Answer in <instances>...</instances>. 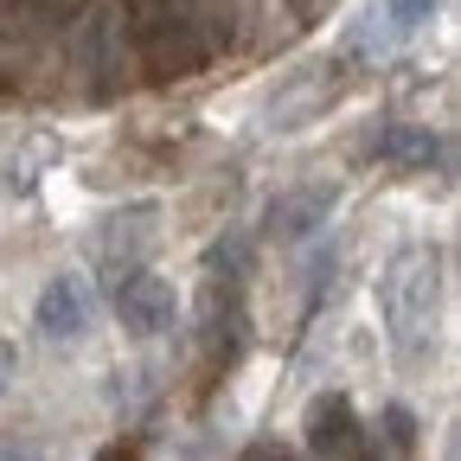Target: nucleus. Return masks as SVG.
Here are the masks:
<instances>
[{
	"label": "nucleus",
	"instance_id": "obj_8",
	"mask_svg": "<svg viewBox=\"0 0 461 461\" xmlns=\"http://www.w3.org/2000/svg\"><path fill=\"white\" fill-rule=\"evenodd\" d=\"M429 7H436V0H391L384 20H391V32H411V26H423V20H429Z\"/></svg>",
	"mask_w": 461,
	"mask_h": 461
},
{
	"label": "nucleus",
	"instance_id": "obj_2",
	"mask_svg": "<svg viewBox=\"0 0 461 461\" xmlns=\"http://www.w3.org/2000/svg\"><path fill=\"white\" fill-rule=\"evenodd\" d=\"M384 321H391V339H397V353L403 359H417L423 353V339L436 327V263L417 250V257H403L391 276H384Z\"/></svg>",
	"mask_w": 461,
	"mask_h": 461
},
{
	"label": "nucleus",
	"instance_id": "obj_9",
	"mask_svg": "<svg viewBox=\"0 0 461 461\" xmlns=\"http://www.w3.org/2000/svg\"><path fill=\"white\" fill-rule=\"evenodd\" d=\"M26 7H32V20H45V26H51V20H71L84 0H26Z\"/></svg>",
	"mask_w": 461,
	"mask_h": 461
},
{
	"label": "nucleus",
	"instance_id": "obj_6",
	"mask_svg": "<svg viewBox=\"0 0 461 461\" xmlns=\"http://www.w3.org/2000/svg\"><path fill=\"white\" fill-rule=\"evenodd\" d=\"M327 212H333V193H302V199H282L269 212V224H276L282 244H295V238H308L314 224H327Z\"/></svg>",
	"mask_w": 461,
	"mask_h": 461
},
{
	"label": "nucleus",
	"instance_id": "obj_5",
	"mask_svg": "<svg viewBox=\"0 0 461 461\" xmlns=\"http://www.w3.org/2000/svg\"><path fill=\"white\" fill-rule=\"evenodd\" d=\"M308 442L321 455H366V429L353 417V403H346V397H321L314 417H308Z\"/></svg>",
	"mask_w": 461,
	"mask_h": 461
},
{
	"label": "nucleus",
	"instance_id": "obj_3",
	"mask_svg": "<svg viewBox=\"0 0 461 461\" xmlns=\"http://www.w3.org/2000/svg\"><path fill=\"white\" fill-rule=\"evenodd\" d=\"M115 314H122V327H129V333L154 339V333H167V327H173L180 302H173V288H167L160 276H148V269H129V282L115 288Z\"/></svg>",
	"mask_w": 461,
	"mask_h": 461
},
{
	"label": "nucleus",
	"instance_id": "obj_4",
	"mask_svg": "<svg viewBox=\"0 0 461 461\" xmlns=\"http://www.w3.org/2000/svg\"><path fill=\"white\" fill-rule=\"evenodd\" d=\"M84 327H90V288L71 282V276H58L39 295V333L45 339H77Z\"/></svg>",
	"mask_w": 461,
	"mask_h": 461
},
{
	"label": "nucleus",
	"instance_id": "obj_11",
	"mask_svg": "<svg viewBox=\"0 0 461 461\" xmlns=\"http://www.w3.org/2000/svg\"><path fill=\"white\" fill-rule=\"evenodd\" d=\"M7 378H14V346L0 339V391H7Z\"/></svg>",
	"mask_w": 461,
	"mask_h": 461
},
{
	"label": "nucleus",
	"instance_id": "obj_10",
	"mask_svg": "<svg viewBox=\"0 0 461 461\" xmlns=\"http://www.w3.org/2000/svg\"><path fill=\"white\" fill-rule=\"evenodd\" d=\"M384 423H391V442L397 448H411V411H384Z\"/></svg>",
	"mask_w": 461,
	"mask_h": 461
},
{
	"label": "nucleus",
	"instance_id": "obj_1",
	"mask_svg": "<svg viewBox=\"0 0 461 461\" xmlns=\"http://www.w3.org/2000/svg\"><path fill=\"white\" fill-rule=\"evenodd\" d=\"M230 39V0H135V45L154 77H193Z\"/></svg>",
	"mask_w": 461,
	"mask_h": 461
},
{
	"label": "nucleus",
	"instance_id": "obj_7",
	"mask_svg": "<svg viewBox=\"0 0 461 461\" xmlns=\"http://www.w3.org/2000/svg\"><path fill=\"white\" fill-rule=\"evenodd\" d=\"M372 154H378V160H436L442 148H436V135H423V129H391V135H378Z\"/></svg>",
	"mask_w": 461,
	"mask_h": 461
}]
</instances>
